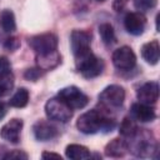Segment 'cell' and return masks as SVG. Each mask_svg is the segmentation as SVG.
Masks as SVG:
<instances>
[{"label":"cell","instance_id":"1","mask_svg":"<svg viewBox=\"0 0 160 160\" xmlns=\"http://www.w3.org/2000/svg\"><path fill=\"white\" fill-rule=\"evenodd\" d=\"M115 126L114 119L106 116L104 112L91 109L81 114L76 121V128L86 135L96 134L99 131H111Z\"/></svg>","mask_w":160,"mask_h":160},{"label":"cell","instance_id":"2","mask_svg":"<svg viewBox=\"0 0 160 160\" xmlns=\"http://www.w3.org/2000/svg\"><path fill=\"white\" fill-rule=\"evenodd\" d=\"M128 151L138 158H152L158 152V144L151 132L145 129H138L132 136L126 139Z\"/></svg>","mask_w":160,"mask_h":160},{"label":"cell","instance_id":"3","mask_svg":"<svg viewBox=\"0 0 160 160\" xmlns=\"http://www.w3.org/2000/svg\"><path fill=\"white\" fill-rule=\"evenodd\" d=\"M75 66L80 71V74L86 79L96 78L104 70L102 60L95 56L91 49L75 56Z\"/></svg>","mask_w":160,"mask_h":160},{"label":"cell","instance_id":"4","mask_svg":"<svg viewBox=\"0 0 160 160\" xmlns=\"http://www.w3.org/2000/svg\"><path fill=\"white\" fill-rule=\"evenodd\" d=\"M45 114L49 120L58 122H66L72 116V109L61 99L52 98L45 104Z\"/></svg>","mask_w":160,"mask_h":160},{"label":"cell","instance_id":"5","mask_svg":"<svg viewBox=\"0 0 160 160\" xmlns=\"http://www.w3.org/2000/svg\"><path fill=\"white\" fill-rule=\"evenodd\" d=\"M29 45L35 51L36 55L49 54L56 50L58 38L51 32H45L40 35H35L29 39Z\"/></svg>","mask_w":160,"mask_h":160},{"label":"cell","instance_id":"6","mask_svg":"<svg viewBox=\"0 0 160 160\" xmlns=\"http://www.w3.org/2000/svg\"><path fill=\"white\" fill-rule=\"evenodd\" d=\"M99 100L106 108H120L125 100V90L120 85H109L100 92Z\"/></svg>","mask_w":160,"mask_h":160},{"label":"cell","instance_id":"7","mask_svg":"<svg viewBox=\"0 0 160 160\" xmlns=\"http://www.w3.org/2000/svg\"><path fill=\"white\" fill-rule=\"evenodd\" d=\"M58 96L61 98L72 110L74 109H82V108H85L88 101H89L88 96L76 86L62 88L59 91Z\"/></svg>","mask_w":160,"mask_h":160},{"label":"cell","instance_id":"8","mask_svg":"<svg viewBox=\"0 0 160 160\" xmlns=\"http://www.w3.org/2000/svg\"><path fill=\"white\" fill-rule=\"evenodd\" d=\"M112 64L119 70H131L136 64V55L129 46H121L112 52Z\"/></svg>","mask_w":160,"mask_h":160},{"label":"cell","instance_id":"9","mask_svg":"<svg viewBox=\"0 0 160 160\" xmlns=\"http://www.w3.org/2000/svg\"><path fill=\"white\" fill-rule=\"evenodd\" d=\"M91 35L85 30H74L70 35V46L74 56L90 50Z\"/></svg>","mask_w":160,"mask_h":160},{"label":"cell","instance_id":"10","mask_svg":"<svg viewBox=\"0 0 160 160\" xmlns=\"http://www.w3.org/2000/svg\"><path fill=\"white\" fill-rule=\"evenodd\" d=\"M124 26L129 34L138 36L144 32L145 26H146V19L142 15V12L132 11V12L126 14L124 19Z\"/></svg>","mask_w":160,"mask_h":160},{"label":"cell","instance_id":"11","mask_svg":"<svg viewBox=\"0 0 160 160\" xmlns=\"http://www.w3.org/2000/svg\"><path fill=\"white\" fill-rule=\"evenodd\" d=\"M22 129V120L20 119H11L6 124L2 125L0 129V136L5 141L10 144H18L20 140V134Z\"/></svg>","mask_w":160,"mask_h":160},{"label":"cell","instance_id":"12","mask_svg":"<svg viewBox=\"0 0 160 160\" xmlns=\"http://www.w3.org/2000/svg\"><path fill=\"white\" fill-rule=\"evenodd\" d=\"M159 84L156 81H149L142 84L138 91H136V98L140 102L152 105L156 102L159 99Z\"/></svg>","mask_w":160,"mask_h":160},{"label":"cell","instance_id":"13","mask_svg":"<svg viewBox=\"0 0 160 160\" xmlns=\"http://www.w3.org/2000/svg\"><path fill=\"white\" fill-rule=\"evenodd\" d=\"M131 116L134 120L140 122H149L156 118V114L151 105L138 101L131 105Z\"/></svg>","mask_w":160,"mask_h":160},{"label":"cell","instance_id":"14","mask_svg":"<svg viewBox=\"0 0 160 160\" xmlns=\"http://www.w3.org/2000/svg\"><path fill=\"white\" fill-rule=\"evenodd\" d=\"M32 131H34L35 138L40 141L51 140L58 135L56 128L52 124H50L49 121H44V120H40V121L35 122V125L32 128Z\"/></svg>","mask_w":160,"mask_h":160},{"label":"cell","instance_id":"15","mask_svg":"<svg viewBox=\"0 0 160 160\" xmlns=\"http://www.w3.org/2000/svg\"><path fill=\"white\" fill-rule=\"evenodd\" d=\"M141 56L150 65L158 64V61L160 59V46H159V42L156 40H152V41H149V42L144 44L142 48H141Z\"/></svg>","mask_w":160,"mask_h":160},{"label":"cell","instance_id":"16","mask_svg":"<svg viewBox=\"0 0 160 160\" xmlns=\"http://www.w3.org/2000/svg\"><path fill=\"white\" fill-rule=\"evenodd\" d=\"M128 152V142L125 139H112L105 146V155L109 158H122Z\"/></svg>","mask_w":160,"mask_h":160},{"label":"cell","instance_id":"17","mask_svg":"<svg viewBox=\"0 0 160 160\" xmlns=\"http://www.w3.org/2000/svg\"><path fill=\"white\" fill-rule=\"evenodd\" d=\"M36 62L40 70H51L60 64V55L56 50L49 54L36 55Z\"/></svg>","mask_w":160,"mask_h":160},{"label":"cell","instance_id":"18","mask_svg":"<svg viewBox=\"0 0 160 160\" xmlns=\"http://www.w3.org/2000/svg\"><path fill=\"white\" fill-rule=\"evenodd\" d=\"M65 155L68 159H71V160H84V159H89L91 156L89 149L85 148L84 145H79V144L68 145L65 149Z\"/></svg>","mask_w":160,"mask_h":160},{"label":"cell","instance_id":"19","mask_svg":"<svg viewBox=\"0 0 160 160\" xmlns=\"http://www.w3.org/2000/svg\"><path fill=\"white\" fill-rule=\"evenodd\" d=\"M14 88V75L11 70H5L0 72V96L8 95Z\"/></svg>","mask_w":160,"mask_h":160},{"label":"cell","instance_id":"20","mask_svg":"<svg viewBox=\"0 0 160 160\" xmlns=\"http://www.w3.org/2000/svg\"><path fill=\"white\" fill-rule=\"evenodd\" d=\"M29 102V91L25 88H20L16 92L11 96L9 104L12 108H24Z\"/></svg>","mask_w":160,"mask_h":160},{"label":"cell","instance_id":"21","mask_svg":"<svg viewBox=\"0 0 160 160\" xmlns=\"http://www.w3.org/2000/svg\"><path fill=\"white\" fill-rule=\"evenodd\" d=\"M0 24H1V28L5 32L14 31L15 26H16L14 12L10 11V10H2L1 14H0Z\"/></svg>","mask_w":160,"mask_h":160},{"label":"cell","instance_id":"22","mask_svg":"<svg viewBox=\"0 0 160 160\" xmlns=\"http://www.w3.org/2000/svg\"><path fill=\"white\" fill-rule=\"evenodd\" d=\"M136 130H138V126H136V122L132 118H124L122 119L119 131L124 139H129L130 136H132Z\"/></svg>","mask_w":160,"mask_h":160},{"label":"cell","instance_id":"23","mask_svg":"<svg viewBox=\"0 0 160 160\" xmlns=\"http://www.w3.org/2000/svg\"><path fill=\"white\" fill-rule=\"evenodd\" d=\"M99 34H100L101 40L106 45H110L115 41V31H114V28L109 22H104L99 26Z\"/></svg>","mask_w":160,"mask_h":160},{"label":"cell","instance_id":"24","mask_svg":"<svg viewBox=\"0 0 160 160\" xmlns=\"http://www.w3.org/2000/svg\"><path fill=\"white\" fill-rule=\"evenodd\" d=\"M156 0H134V6L139 12H144L148 10H151L156 6Z\"/></svg>","mask_w":160,"mask_h":160},{"label":"cell","instance_id":"25","mask_svg":"<svg viewBox=\"0 0 160 160\" xmlns=\"http://www.w3.org/2000/svg\"><path fill=\"white\" fill-rule=\"evenodd\" d=\"M2 159H5V160H14V159L15 160H26L28 154L24 152L22 150H11V151L6 152L2 156Z\"/></svg>","mask_w":160,"mask_h":160},{"label":"cell","instance_id":"26","mask_svg":"<svg viewBox=\"0 0 160 160\" xmlns=\"http://www.w3.org/2000/svg\"><path fill=\"white\" fill-rule=\"evenodd\" d=\"M41 75V70L39 68H35V69H28L26 72H25V78L28 80H36L39 76Z\"/></svg>","mask_w":160,"mask_h":160},{"label":"cell","instance_id":"27","mask_svg":"<svg viewBox=\"0 0 160 160\" xmlns=\"http://www.w3.org/2000/svg\"><path fill=\"white\" fill-rule=\"evenodd\" d=\"M18 46H19V41H18L16 38H10L5 42V48L9 49V50H15Z\"/></svg>","mask_w":160,"mask_h":160},{"label":"cell","instance_id":"28","mask_svg":"<svg viewBox=\"0 0 160 160\" xmlns=\"http://www.w3.org/2000/svg\"><path fill=\"white\" fill-rule=\"evenodd\" d=\"M128 2H129V0H114L112 8H114L115 11H121V10L126 6Z\"/></svg>","mask_w":160,"mask_h":160},{"label":"cell","instance_id":"29","mask_svg":"<svg viewBox=\"0 0 160 160\" xmlns=\"http://www.w3.org/2000/svg\"><path fill=\"white\" fill-rule=\"evenodd\" d=\"M10 69V64H9V60L4 56H0V72L1 71H5V70H9Z\"/></svg>","mask_w":160,"mask_h":160},{"label":"cell","instance_id":"30","mask_svg":"<svg viewBox=\"0 0 160 160\" xmlns=\"http://www.w3.org/2000/svg\"><path fill=\"white\" fill-rule=\"evenodd\" d=\"M41 158H42V159H61V156H60L59 154H55V152H48V151L42 152Z\"/></svg>","mask_w":160,"mask_h":160},{"label":"cell","instance_id":"31","mask_svg":"<svg viewBox=\"0 0 160 160\" xmlns=\"http://www.w3.org/2000/svg\"><path fill=\"white\" fill-rule=\"evenodd\" d=\"M6 105L2 102V101H0V120L6 115Z\"/></svg>","mask_w":160,"mask_h":160},{"label":"cell","instance_id":"32","mask_svg":"<svg viewBox=\"0 0 160 160\" xmlns=\"http://www.w3.org/2000/svg\"><path fill=\"white\" fill-rule=\"evenodd\" d=\"M98 1H105V0H98Z\"/></svg>","mask_w":160,"mask_h":160}]
</instances>
